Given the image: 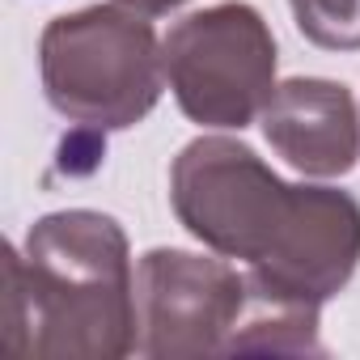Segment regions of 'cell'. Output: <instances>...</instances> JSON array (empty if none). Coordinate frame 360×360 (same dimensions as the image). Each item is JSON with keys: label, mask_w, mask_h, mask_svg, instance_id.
Segmentation results:
<instances>
[{"label": "cell", "mask_w": 360, "mask_h": 360, "mask_svg": "<svg viewBox=\"0 0 360 360\" xmlns=\"http://www.w3.org/2000/svg\"><path fill=\"white\" fill-rule=\"evenodd\" d=\"M263 131L292 169L314 178L347 174L360 153L356 102L339 81L322 77H292L276 85L263 110Z\"/></svg>", "instance_id": "6"}, {"label": "cell", "mask_w": 360, "mask_h": 360, "mask_svg": "<svg viewBox=\"0 0 360 360\" xmlns=\"http://www.w3.org/2000/svg\"><path fill=\"white\" fill-rule=\"evenodd\" d=\"M297 30L326 51H360V0H288Z\"/></svg>", "instance_id": "7"}, {"label": "cell", "mask_w": 360, "mask_h": 360, "mask_svg": "<svg viewBox=\"0 0 360 360\" xmlns=\"http://www.w3.org/2000/svg\"><path fill=\"white\" fill-rule=\"evenodd\" d=\"M169 204L191 238L284 292L330 301L360 263V204L335 187H292L229 136H200L169 165Z\"/></svg>", "instance_id": "1"}, {"label": "cell", "mask_w": 360, "mask_h": 360, "mask_svg": "<svg viewBox=\"0 0 360 360\" xmlns=\"http://www.w3.org/2000/svg\"><path fill=\"white\" fill-rule=\"evenodd\" d=\"M174 102L191 123L246 127L276 94V39L242 0L183 18L161 43Z\"/></svg>", "instance_id": "4"}, {"label": "cell", "mask_w": 360, "mask_h": 360, "mask_svg": "<svg viewBox=\"0 0 360 360\" xmlns=\"http://www.w3.org/2000/svg\"><path fill=\"white\" fill-rule=\"evenodd\" d=\"M246 292V276L225 259L148 250L136 267V352L148 360L229 356Z\"/></svg>", "instance_id": "5"}, {"label": "cell", "mask_w": 360, "mask_h": 360, "mask_svg": "<svg viewBox=\"0 0 360 360\" xmlns=\"http://www.w3.org/2000/svg\"><path fill=\"white\" fill-rule=\"evenodd\" d=\"M9 360H119L136 352V280L115 217L72 208L30 225L26 250L5 246Z\"/></svg>", "instance_id": "2"}, {"label": "cell", "mask_w": 360, "mask_h": 360, "mask_svg": "<svg viewBox=\"0 0 360 360\" xmlns=\"http://www.w3.org/2000/svg\"><path fill=\"white\" fill-rule=\"evenodd\" d=\"M119 5L144 13V18H161V13H169V9H178V5H187V0H119Z\"/></svg>", "instance_id": "8"}, {"label": "cell", "mask_w": 360, "mask_h": 360, "mask_svg": "<svg viewBox=\"0 0 360 360\" xmlns=\"http://www.w3.org/2000/svg\"><path fill=\"white\" fill-rule=\"evenodd\" d=\"M47 102L89 131L136 127L161 98L165 56L136 9L89 5L56 18L39 39Z\"/></svg>", "instance_id": "3"}]
</instances>
